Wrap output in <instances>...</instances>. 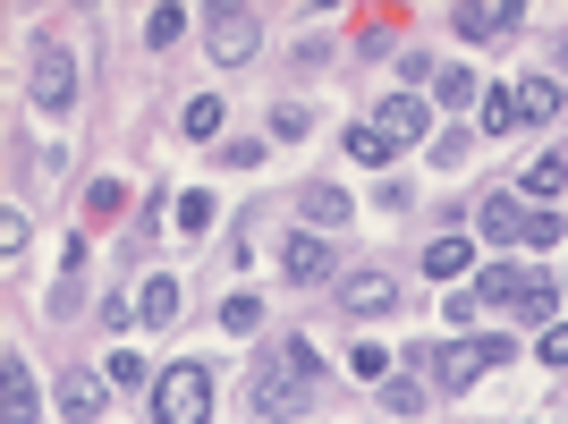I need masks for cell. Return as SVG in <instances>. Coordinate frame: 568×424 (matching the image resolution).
<instances>
[{
    "instance_id": "cell-1",
    "label": "cell",
    "mask_w": 568,
    "mask_h": 424,
    "mask_svg": "<svg viewBox=\"0 0 568 424\" xmlns=\"http://www.w3.org/2000/svg\"><path fill=\"white\" fill-rule=\"evenodd\" d=\"M153 424H213V374L204 365H170L153 382Z\"/></svg>"
},
{
    "instance_id": "cell-2",
    "label": "cell",
    "mask_w": 568,
    "mask_h": 424,
    "mask_svg": "<svg viewBox=\"0 0 568 424\" xmlns=\"http://www.w3.org/2000/svg\"><path fill=\"white\" fill-rule=\"evenodd\" d=\"M509 331H484V340H450V349L433 356V374H442V391H467V382H484L493 365H509Z\"/></svg>"
},
{
    "instance_id": "cell-3",
    "label": "cell",
    "mask_w": 568,
    "mask_h": 424,
    "mask_svg": "<svg viewBox=\"0 0 568 424\" xmlns=\"http://www.w3.org/2000/svg\"><path fill=\"white\" fill-rule=\"evenodd\" d=\"M246 400H255V416L288 424V416H306V400H314V382H306V374H288L281 356H263V365H255V382H246Z\"/></svg>"
},
{
    "instance_id": "cell-4",
    "label": "cell",
    "mask_w": 568,
    "mask_h": 424,
    "mask_svg": "<svg viewBox=\"0 0 568 424\" xmlns=\"http://www.w3.org/2000/svg\"><path fill=\"white\" fill-rule=\"evenodd\" d=\"M26 102H34V111H69V102H77V60H69V43H34Z\"/></svg>"
},
{
    "instance_id": "cell-5",
    "label": "cell",
    "mask_w": 568,
    "mask_h": 424,
    "mask_svg": "<svg viewBox=\"0 0 568 424\" xmlns=\"http://www.w3.org/2000/svg\"><path fill=\"white\" fill-rule=\"evenodd\" d=\"M450 26L467 43H509V34H518V9H509V0H458Z\"/></svg>"
},
{
    "instance_id": "cell-6",
    "label": "cell",
    "mask_w": 568,
    "mask_h": 424,
    "mask_svg": "<svg viewBox=\"0 0 568 424\" xmlns=\"http://www.w3.org/2000/svg\"><path fill=\"white\" fill-rule=\"evenodd\" d=\"M399 306V281H390V272H348V281H339V314H356V323H365V314H390Z\"/></svg>"
},
{
    "instance_id": "cell-7",
    "label": "cell",
    "mask_w": 568,
    "mask_h": 424,
    "mask_svg": "<svg viewBox=\"0 0 568 424\" xmlns=\"http://www.w3.org/2000/svg\"><path fill=\"white\" fill-rule=\"evenodd\" d=\"M263 18L255 9H213V60H255Z\"/></svg>"
},
{
    "instance_id": "cell-8",
    "label": "cell",
    "mask_w": 568,
    "mask_h": 424,
    "mask_svg": "<svg viewBox=\"0 0 568 424\" xmlns=\"http://www.w3.org/2000/svg\"><path fill=\"white\" fill-rule=\"evenodd\" d=\"M475 221H484V238H493V246H509V238H526V221H535V212H526V195H484V212H475Z\"/></svg>"
},
{
    "instance_id": "cell-9",
    "label": "cell",
    "mask_w": 568,
    "mask_h": 424,
    "mask_svg": "<svg viewBox=\"0 0 568 424\" xmlns=\"http://www.w3.org/2000/svg\"><path fill=\"white\" fill-rule=\"evenodd\" d=\"M0 416H9V424H34V365H26V356L0 365Z\"/></svg>"
},
{
    "instance_id": "cell-10",
    "label": "cell",
    "mask_w": 568,
    "mask_h": 424,
    "mask_svg": "<svg viewBox=\"0 0 568 424\" xmlns=\"http://www.w3.org/2000/svg\"><path fill=\"white\" fill-rule=\"evenodd\" d=\"M374 128H382L390 144H407V137H425V128H433V111H425V94H390Z\"/></svg>"
},
{
    "instance_id": "cell-11",
    "label": "cell",
    "mask_w": 568,
    "mask_h": 424,
    "mask_svg": "<svg viewBox=\"0 0 568 424\" xmlns=\"http://www.w3.org/2000/svg\"><path fill=\"white\" fill-rule=\"evenodd\" d=\"M526 281H535V272H518V263H493V272H484V281H475V306H509V314H518Z\"/></svg>"
},
{
    "instance_id": "cell-12",
    "label": "cell",
    "mask_w": 568,
    "mask_h": 424,
    "mask_svg": "<svg viewBox=\"0 0 568 424\" xmlns=\"http://www.w3.org/2000/svg\"><path fill=\"white\" fill-rule=\"evenodd\" d=\"M390 153H399V144L382 137L374 119H356V128H348V162H356V170H390Z\"/></svg>"
},
{
    "instance_id": "cell-13",
    "label": "cell",
    "mask_w": 568,
    "mask_h": 424,
    "mask_svg": "<svg viewBox=\"0 0 568 424\" xmlns=\"http://www.w3.org/2000/svg\"><path fill=\"white\" fill-rule=\"evenodd\" d=\"M518 119H526V128L560 119V77H526V85H518Z\"/></svg>"
},
{
    "instance_id": "cell-14",
    "label": "cell",
    "mask_w": 568,
    "mask_h": 424,
    "mask_svg": "<svg viewBox=\"0 0 568 424\" xmlns=\"http://www.w3.org/2000/svg\"><path fill=\"white\" fill-rule=\"evenodd\" d=\"M348 188H332V179H323V188H306V221H314V230H348Z\"/></svg>"
},
{
    "instance_id": "cell-15",
    "label": "cell",
    "mask_w": 568,
    "mask_h": 424,
    "mask_svg": "<svg viewBox=\"0 0 568 424\" xmlns=\"http://www.w3.org/2000/svg\"><path fill=\"white\" fill-rule=\"evenodd\" d=\"M60 416H69V424H94L102 416V382L94 374H69V382H60Z\"/></svg>"
},
{
    "instance_id": "cell-16",
    "label": "cell",
    "mask_w": 568,
    "mask_h": 424,
    "mask_svg": "<svg viewBox=\"0 0 568 424\" xmlns=\"http://www.w3.org/2000/svg\"><path fill=\"white\" fill-rule=\"evenodd\" d=\"M288 281H323V272H332V246H323V238H288Z\"/></svg>"
},
{
    "instance_id": "cell-17",
    "label": "cell",
    "mask_w": 568,
    "mask_h": 424,
    "mask_svg": "<svg viewBox=\"0 0 568 424\" xmlns=\"http://www.w3.org/2000/svg\"><path fill=\"white\" fill-rule=\"evenodd\" d=\"M179 128H187L195 144H213V137H221V94H187V111H179Z\"/></svg>"
},
{
    "instance_id": "cell-18",
    "label": "cell",
    "mask_w": 568,
    "mask_h": 424,
    "mask_svg": "<svg viewBox=\"0 0 568 424\" xmlns=\"http://www.w3.org/2000/svg\"><path fill=\"white\" fill-rule=\"evenodd\" d=\"M467 238H433V246H425V272H433V281H458V272H467Z\"/></svg>"
},
{
    "instance_id": "cell-19",
    "label": "cell",
    "mask_w": 568,
    "mask_h": 424,
    "mask_svg": "<svg viewBox=\"0 0 568 424\" xmlns=\"http://www.w3.org/2000/svg\"><path fill=\"white\" fill-rule=\"evenodd\" d=\"M179 34H187V9H170V0H162V9L144 18V43H153V51H170Z\"/></svg>"
},
{
    "instance_id": "cell-20",
    "label": "cell",
    "mask_w": 568,
    "mask_h": 424,
    "mask_svg": "<svg viewBox=\"0 0 568 424\" xmlns=\"http://www.w3.org/2000/svg\"><path fill=\"white\" fill-rule=\"evenodd\" d=\"M509 128H526V119H518V94L500 85V94H484V137H509Z\"/></svg>"
},
{
    "instance_id": "cell-21",
    "label": "cell",
    "mask_w": 568,
    "mask_h": 424,
    "mask_svg": "<svg viewBox=\"0 0 568 424\" xmlns=\"http://www.w3.org/2000/svg\"><path fill=\"white\" fill-rule=\"evenodd\" d=\"M136 314H144V323H170V314H179V281H144Z\"/></svg>"
},
{
    "instance_id": "cell-22",
    "label": "cell",
    "mask_w": 568,
    "mask_h": 424,
    "mask_svg": "<svg viewBox=\"0 0 568 424\" xmlns=\"http://www.w3.org/2000/svg\"><path fill=\"white\" fill-rule=\"evenodd\" d=\"M568 188V153H544V162L526 170V195H560Z\"/></svg>"
},
{
    "instance_id": "cell-23",
    "label": "cell",
    "mask_w": 568,
    "mask_h": 424,
    "mask_svg": "<svg viewBox=\"0 0 568 424\" xmlns=\"http://www.w3.org/2000/svg\"><path fill=\"white\" fill-rule=\"evenodd\" d=\"M382 407H390V416H416V407H425V382H382Z\"/></svg>"
},
{
    "instance_id": "cell-24",
    "label": "cell",
    "mask_w": 568,
    "mask_h": 424,
    "mask_svg": "<svg viewBox=\"0 0 568 424\" xmlns=\"http://www.w3.org/2000/svg\"><path fill=\"white\" fill-rule=\"evenodd\" d=\"M213 221H221V204H213L204 188H195V195H179V230H213Z\"/></svg>"
},
{
    "instance_id": "cell-25",
    "label": "cell",
    "mask_w": 568,
    "mask_h": 424,
    "mask_svg": "<svg viewBox=\"0 0 568 424\" xmlns=\"http://www.w3.org/2000/svg\"><path fill=\"white\" fill-rule=\"evenodd\" d=\"M518 323H551V281H526V297H518Z\"/></svg>"
},
{
    "instance_id": "cell-26",
    "label": "cell",
    "mask_w": 568,
    "mask_h": 424,
    "mask_svg": "<svg viewBox=\"0 0 568 424\" xmlns=\"http://www.w3.org/2000/svg\"><path fill=\"white\" fill-rule=\"evenodd\" d=\"M255 323H263V306H255V297H246V289H237L230 306H221V331H255Z\"/></svg>"
},
{
    "instance_id": "cell-27",
    "label": "cell",
    "mask_w": 568,
    "mask_h": 424,
    "mask_svg": "<svg viewBox=\"0 0 568 424\" xmlns=\"http://www.w3.org/2000/svg\"><path fill=\"white\" fill-rule=\"evenodd\" d=\"M458 102H475V77L467 69H442V111H458Z\"/></svg>"
},
{
    "instance_id": "cell-28",
    "label": "cell",
    "mask_w": 568,
    "mask_h": 424,
    "mask_svg": "<svg viewBox=\"0 0 568 424\" xmlns=\"http://www.w3.org/2000/svg\"><path fill=\"white\" fill-rule=\"evenodd\" d=\"M26 238H34V230H26V212H0V255H26Z\"/></svg>"
},
{
    "instance_id": "cell-29",
    "label": "cell",
    "mask_w": 568,
    "mask_h": 424,
    "mask_svg": "<svg viewBox=\"0 0 568 424\" xmlns=\"http://www.w3.org/2000/svg\"><path fill=\"white\" fill-rule=\"evenodd\" d=\"M348 374H365V382H390V356H382V349H356V356H348Z\"/></svg>"
},
{
    "instance_id": "cell-30",
    "label": "cell",
    "mask_w": 568,
    "mask_h": 424,
    "mask_svg": "<svg viewBox=\"0 0 568 424\" xmlns=\"http://www.w3.org/2000/svg\"><path fill=\"white\" fill-rule=\"evenodd\" d=\"M306 128H314V119L297 111V102H281V111H272V137H306Z\"/></svg>"
},
{
    "instance_id": "cell-31",
    "label": "cell",
    "mask_w": 568,
    "mask_h": 424,
    "mask_svg": "<svg viewBox=\"0 0 568 424\" xmlns=\"http://www.w3.org/2000/svg\"><path fill=\"white\" fill-rule=\"evenodd\" d=\"M544 365H568V323H551V331H544Z\"/></svg>"
}]
</instances>
